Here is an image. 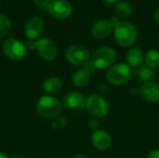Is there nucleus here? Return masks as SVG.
<instances>
[{"label":"nucleus","mask_w":159,"mask_h":158,"mask_svg":"<svg viewBox=\"0 0 159 158\" xmlns=\"http://www.w3.org/2000/svg\"><path fill=\"white\" fill-rule=\"evenodd\" d=\"M113 25L110 20L102 19L96 21L91 27V34L96 39H104L111 34Z\"/></svg>","instance_id":"nucleus-14"},{"label":"nucleus","mask_w":159,"mask_h":158,"mask_svg":"<svg viewBox=\"0 0 159 158\" xmlns=\"http://www.w3.org/2000/svg\"><path fill=\"white\" fill-rule=\"evenodd\" d=\"M25 46H26L27 49H30V50L36 49V41H34V40H29V41L26 43Z\"/></svg>","instance_id":"nucleus-25"},{"label":"nucleus","mask_w":159,"mask_h":158,"mask_svg":"<svg viewBox=\"0 0 159 158\" xmlns=\"http://www.w3.org/2000/svg\"><path fill=\"white\" fill-rule=\"evenodd\" d=\"M145 65L152 69H156L159 66V52L156 49H151L146 52L144 56Z\"/></svg>","instance_id":"nucleus-20"},{"label":"nucleus","mask_w":159,"mask_h":158,"mask_svg":"<svg viewBox=\"0 0 159 158\" xmlns=\"http://www.w3.org/2000/svg\"><path fill=\"white\" fill-rule=\"evenodd\" d=\"M36 110L42 117L55 119L61 113L62 104L57 98L51 95H44L37 101Z\"/></svg>","instance_id":"nucleus-1"},{"label":"nucleus","mask_w":159,"mask_h":158,"mask_svg":"<svg viewBox=\"0 0 159 158\" xmlns=\"http://www.w3.org/2000/svg\"><path fill=\"white\" fill-rule=\"evenodd\" d=\"M34 3L38 6V7H47L48 6V4L51 2V0H34Z\"/></svg>","instance_id":"nucleus-23"},{"label":"nucleus","mask_w":159,"mask_h":158,"mask_svg":"<svg viewBox=\"0 0 159 158\" xmlns=\"http://www.w3.org/2000/svg\"><path fill=\"white\" fill-rule=\"evenodd\" d=\"M36 50L39 56L47 61H52L58 56L57 46L49 38H41L36 41Z\"/></svg>","instance_id":"nucleus-9"},{"label":"nucleus","mask_w":159,"mask_h":158,"mask_svg":"<svg viewBox=\"0 0 159 158\" xmlns=\"http://www.w3.org/2000/svg\"><path fill=\"white\" fill-rule=\"evenodd\" d=\"M0 158H8V157H7L4 153H1V152H0Z\"/></svg>","instance_id":"nucleus-31"},{"label":"nucleus","mask_w":159,"mask_h":158,"mask_svg":"<svg viewBox=\"0 0 159 158\" xmlns=\"http://www.w3.org/2000/svg\"><path fill=\"white\" fill-rule=\"evenodd\" d=\"M126 60H127V64L129 66L131 67H139L142 65L143 60H144V54L142 48L135 47H131L126 56Z\"/></svg>","instance_id":"nucleus-16"},{"label":"nucleus","mask_w":159,"mask_h":158,"mask_svg":"<svg viewBox=\"0 0 159 158\" xmlns=\"http://www.w3.org/2000/svg\"><path fill=\"white\" fill-rule=\"evenodd\" d=\"M3 52L7 58L12 61L22 60L27 52L26 46L17 38L9 37L3 44Z\"/></svg>","instance_id":"nucleus-6"},{"label":"nucleus","mask_w":159,"mask_h":158,"mask_svg":"<svg viewBox=\"0 0 159 158\" xmlns=\"http://www.w3.org/2000/svg\"><path fill=\"white\" fill-rule=\"evenodd\" d=\"M47 10L53 18L64 20L71 16L73 7L67 0H52L47 7Z\"/></svg>","instance_id":"nucleus-8"},{"label":"nucleus","mask_w":159,"mask_h":158,"mask_svg":"<svg viewBox=\"0 0 159 158\" xmlns=\"http://www.w3.org/2000/svg\"><path fill=\"white\" fill-rule=\"evenodd\" d=\"M86 109L92 116L96 118H102L108 115L109 105L102 96L93 94L87 98Z\"/></svg>","instance_id":"nucleus-7"},{"label":"nucleus","mask_w":159,"mask_h":158,"mask_svg":"<svg viewBox=\"0 0 159 158\" xmlns=\"http://www.w3.org/2000/svg\"><path fill=\"white\" fill-rule=\"evenodd\" d=\"M131 74L130 67L127 63H117L109 68L106 74V79L111 85L121 86L130 79Z\"/></svg>","instance_id":"nucleus-5"},{"label":"nucleus","mask_w":159,"mask_h":158,"mask_svg":"<svg viewBox=\"0 0 159 158\" xmlns=\"http://www.w3.org/2000/svg\"><path fill=\"white\" fill-rule=\"evenodd\" d=\"M116 60V52L110 47H102L96 49L91 57L90 63L94 69H105L112 67Z\"/></svg>","instance_id":"nucleus-3"},{"label":"nucleus","mask_w":159,"mask_h":158,"mask_svg":"<svg viewBox=\"0 0 159 158\" xmlns=\"http://www.w3.org/2000/svg\"><path fill=\"white\" fill-rule=\"evenodd\" d=\"M65 57L71 64L77 67H85L90 60L89 49L80 44H75L69 47L66 50Z\"/></svg>","instance_id":"nucleus-4"},{"label":"nucleus","mask_w":159,"mask_h":158,"mask_svg":"<svg viewBox=\"0 0 159 158\" xmlns=\"http://www.w3.org/2000/svg\"><path fill=\"white\" fill-rule=\"evenodd\" d=\"M10 27L11 23L9 19L4 14H0V39H2L7 34L10 30Z\"/></svg>","instance_id":"nucleus-21"},{"label":"nucleus","mask_w":159,"mask_h":158,"mask_svg":"<svg viewBox=\"0 0 159 158\" xmlns=\"http://www.w3.org/2000/svg\"><path fill=\"white\" fill-rule=\"evenodd\" d=\"M134 74L140 81H143L145 83V82L151 81V79L154 78L155 69H152L149 66L144 64V65H141L137 67L134 71Z\"/></svg>","instance_id":"nucleus-18"},{"label":"nucleus","mask_w":159,"mask_h":158,"mask_svg":"<svg viewBox=\"0 0 159 158\" xmlns=\"http://www.w3.org/2000/svg\"><path fill=\"white\" fill-rule=\"evenodd\" d=\"M92 144L94 147L100 151H106L108 150L113 142L111 135L102 129H97L93 132L91 137Z\"/></svg>","instance_id":"nucleus-13"},{"label":"nucleus","mask_w":159,"mask_h":158,"mask_svg":"<svg viewBox=\"0 0 159 158\" xmlns=\"http://www.w3.org/2000/svg\"><path fill=\"white\" fill-rule=\"evenodd\" d=\"M138 37L136 27L128 21H119L115 26V39L122 47L132 46Z\"/></svg>","instance_id":"nucleus-2"},{"label":"nucleus","mask_w":159,"mask_h":158,"mask_svg":"<svg viewBox=\"0 0 159 158\" xmlns=\"http://www.w3.org/2000/svg\"><path fill=\"white\" fill-rule=\"evenodd\" d=\"M99 122H98V120L97 119H91V120H89V129H94V130H97V129L99 128Z\"/></svg>","instance_id":"nucleus-24"},{"label":"nucleus","mask_w":159,"mask_h":158,"mask_svg":"<svg viewBox=\"0 0 159 158\" xmlns=\"http://www.w3.org/2000/svg\"><path fill=\"white\" fill-rule=\"evenodd\" d=\"M44 31V21L40 17H33L26 22L24 33L29 40H34L40 36Z\"/></svg>","instance_id":"nucleus-12"},{"label":"nucleus","mask_w":159,"mask_h":158,"mask_svg":"<svg viewBox=\"0 0 159 158\" xmlns=\"http://www.w3.org/2000/svg\"><path fill=\"white\" fill-rule=\"evenodd\" d=\"M66 125H67V118L64 116H59L55 118V120L52 122V127L54 129H63Z\"/></svg>","instance_id":"nucleus-22"},{"label":"nucleus","mask_w":159,"mask_h":158,"mask_svg":"<svg viewBox=\"0 0 159 158\" xmlns=\"http://www.w3.org/2000/svg\"><path fill=\"white\" fill-rule=\"evenodd\" d=\"M94 71H95V69L92 66V64L90 63V61L85 67H83V69L75 71L73 75V78H72L74 85L78 88H83L88 87L89 85L90 79H91L90 74Z\"/></svg>","instance_id":"nucleus-11"},{"label":"nucleus","mask_w":159,"mask_h":158,"mask_svg":"<svg viewBox=\"0 0 159 158\" xmlns=\"http://www.w3.org/2000/svg\"><path fill=\"white\" fill-rule=\"evenodd\" d=\"M147 158H159V150L158 149H153L151 150L148 155Z\"/></svg>","instance_id":"nucleus-26"},{"label":"nucleus","mask_w":159,"mask_h":158,"mask_svg":"<svg viewBox=\"0 0 159 158\" xmlns=\"http://www.w3.org/2000/svg\"><path fill=\"white\" fill-rule=\"evenodd\" d=\"M104 3H106V4H115V3H116L118 0H102Z\"/></svg>","instance_id":"nucleus-27"},{"label":"nucleus","mask_w":159,"mask_h":158,"mask_svg":"<svg viewBox=\"0 0 159 158\" xmlns=\"http://www.w3.org/2000/svg\"><path fill=\"white\" fill-rule=\"evenodd\" d=\"M10 158H24L22 156H20V155H15V156H12Z\"/></svg>","instance_id":"nucleus-30"},{"label":"nucleus","mask_w":159,"mask_h":158,"mask_svg":"<svg viewBox=\"0 0 159 158\" xmlns=\"http://www.w3.org/2000/svg\"><path fill=\"white\" fill-rule=\"evenodd\" d=\"M73 158H89L87 156H85V155H76V156H75Z\"/></svg>","instance_id":"nucleus-29"},{"label":"nucleus","mask_w":159,"mask_h":158,"mask_svg":"<svg viewBox=\"0 0 159 158\" xmlns=\"http://www.w3.org/2000/svg\"><path fill=\"white\" fill-rule=\"evenodd\" d=\"M115 10L120 18H128L132 13V7L127 1H119L116 5Z\"/></svg>","instance_id":"nucleus-19"},{"label":"nucleus","mask_w":159,"mask_h":158,"mask_svg":"<svg viewBox=\"0 0 159 158\" xmlns=\"http://www.w3.org/2000/svg\"><path fill=\"white\" fill-rule=\"evenodd\" d=\"M61 87H62L61 80L56 76H50L47 78L43 84V89L48 95L58 93L61 90Z\"/></svg>","instance_id":"nucleus-17"},{"label":"nucleus","mask_w":159,"mask_h":158,"mask_svg":"<svg viewBox=\"0 0 159 158\" xmlns=\"http://www.w3.org/2000/svg\"><path fill=\"white\" fill-rule=\"evenodd\" d=\"M86 102L87 98L77 91L68 92L62 100V105L69 110H82L86 108Z\"/></svg>","instance_id":"nucleus-10"},{"label":"nucleus","mask_w":159,"mask_h":158,"mask_svg":"<svg viewBox=\"0 0 159 158\" xmlns=\"http://www.w3.org/2000/svg\"><path fill=\"white\" fill-rule=\"evenodd\" d=\"M156 20L157 21V23H159V7L156 11Z\"/></svg>","instance_id":"nucleus-28"},{"label":"nucleus","mask_w":159,"mask_h":158,"mask_svg":"<svg viewBox=\"0 0 159 158\" xmlns=\"http://www.w3.org/2000/svg\"><path fill=\"white\" fill-rule=\"evenodd\" d=\"M142 97L149 102H159V86L152 81L145 82L141 87Z\"/></svg>","instance_id":"nucleus-15"}]
</instances>
